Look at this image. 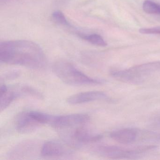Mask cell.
I'll use <instances>...</instances> for the list:
<instances>
[{
    "label": "cell",
    "instance_id": "6da1fadb",
    "mask_svg": "<svg viewBox=\"0 0 160 160\" xmlns=\"http://www.w3.org/2000/svg\"><path fill=\"white\" fill-rule=\"evenodd\" d=\"M2 63L25 66L36 70H43L47 64L42 48L28 40H14L0 43Z\"/></svg>",
    "mask_w": 160,
    "mask_h": 160
},
{
    "label": "cell",
    "instance_id": "7a4b0ae2",
    "mask_svg": "<svg viewBox=\"0 0 160 160\" xmlns=\"http://www.w3.org/2000/svg\"><path fill=\"white\" fill-rule=\"evenodd\" d=\"M53 71L62 82L71 86L102 85L104 83L103 80L89 77L70 62L63 61L56 62L53 65Z\"/></svg>",
    "mask_w": 160,
    "mask_h": 160
},
{
    "label": "cell",
    "instance_id": "3957f363",
    "mask_svg": "<svg viewBox=\"0 0 160 160\" xmlns=\"http://www.w3.org/2000/svg\"><path fill=\"white\" fill-rule=\"evenodd\" d=\"M160 72V61L148 62L133 66L125 70H113L111 76L122 82L139 84L150 77Z\"/></svg>",
    "mask_w": 160,
    "mask_h": 160
},
{
    "label": "cell",
    "instance_id": "277c9868",
    "mask_svg": "<svg viewBox=\"0 0 160 160\" xmlns=\"http://www.w3.org/2000/svg\"><path fill=\"white\" fill-rule=\"evenodd\" d=\"M157 148L155 146H145L128 149L117 146H101L95 148L94 152L99 155L113 159L134 158Z\"/></svg>",
    "mask_w": 160,
    "mask_h": 160
},
{
    "label": "cell",
    "instance_id": "5b68a950",
    "mask_svg": "<svg viewBox=\"0 0 160 160\" xmlns=\"http://www.w3.org/2000/svg\"><path fill=\"white\" fill-rule=\"evenodd\" d=\"M89 120V116L84 114L55 116L52 126L59 128H69L83 125L88 122Z\"/></svg>",
    "mask_w": 160,
    "mask_h": 160
},
{
    "label": "cell",
    "instance_id": "8992f818",
    "mask_svg": "<svg viewBox=\"0 0 160 160\" xmlns=\"http://www.w3.org/2000/svg\"><path fill=\"white\" fill-rule=\"evenodd\" d=\"M15 125L18 132L27 134L34 132L42 124L32 117L28 111L22 112L18 116Z\"/></svg>",
    "mask_w": 160,
    "mask_h": 160
},
{
    "label": "cell",
    "instance_id": "52a82bcc",
    "mask_svg": "<svg viewBox=\"0 0 160 160\" xmlns=\"http://www.w3.org/2000/svg\"><path fill=\"white\" fill-rule=\"evenodd\" d=\"M109 97L103 92L89 91L74 94L67 99V102L71 105L80 104L93 101L108 100Z\"/></svg>",
    "mask_w": 160,
    "mask_h": 160
},
{
    "label": "cell",
    "instance_id": "ba28073f",
    "mask_svg": "<svg viewBox=\"0 0 160 160\" xmlns=\"http://www.w3.org/2000/svg\"><path fill=\"white\" fill-rule=\"evenodd\" d=\"M72 152L63 144L58 141L45 142L42 146L41 154L44 157H59L69 155Z\"/></svg>",
    "mask_w": 160,
    "mask_h": 160
},
{
    "label": "cell",
    "instance_id": "9c48e42d",
    "mask_svg": "<svg viewBox=\"0 0 160 160\" xmlns=\"http://www.w3.org/2000/svg\"><path fill=\"white\" fill-rule=\"evenodd\" d=\"M71 138L79 144H88L99 141L102 138V136L82 127L75 130L71 133Z\"/></svg>",
    "mask_w": 160,
    "mask_h": 160
},
{
    "label": "cell",
    "instance_id": "30bf717a",
    "mask_svg": "<svg viewBox=\"0 0 160 160\" xmlns=\"http://www.w3.org/2000/svg\"><path fill=\"white\" fill-rule=\"evenodd\" d=\"M139 133L136 129L126 128L113 131L110 137L115 141L122 144L128 145L133 143L137 139Z\"/></svg>",
    "mask_w": 160,
    "mask_h": 160
},
{
    "label": "cell",
    "instance_id": "8fae6325",
    "mask_svg": "<svg viewBox=\"0 0 160 160\" xmlns=\"http://www.w3.org/2000/svg\"><path fill=\"white\" fill-rule=\"evenodd\" d=\"M19 97L15 87L9 88L5 85L0 87V110L2 111L9 106L13 101Z\"/></svg>",
    "mask_w": 160,
    "mask_h": 160
},
{
    "label": "cell",
    "instance_id": "7c38bea8",
    "mask_svg": "<svg viewBox=\"0 0 160 160\" xmlns=\"http://www.w3.org/2000/svg\"><path fill=\"white\" fill-rule=\"evenodd\" d=\"M34 143L30 141H25L15 147L10 152L11 157H22L31 152L33 150Z\"/></svg>",
    "mask_w": 160,
    "mask_h": 160
},
{
    "label": "cell",
    "instance_id": "4fadbf2b",
    "mask_svg": "<svg viewBox=\"0 0 160 160\" xmlns=\"http://www.w3.org/2000/svg\"><path fill=\"white\" fill-rule=\"evenodd\" d=\"M78 36L84 39L85 41L89 42L92 44L98 46L105 47L107 45L106 42L104 40L103 38L97 34H83V33H78Z\"/></svg>",
    "mask_w": 160,
    "mask_h": 160
},
{
    "label": "cell",
    "instance_id": "5bb4252c",
    "mask_svg": "<svg viewBox=\"0 0 160 160\" xmlns=\"http://www.w3.org/2000/svg\"><path fill=\"white\" fill-rule=\"evenodd\" d=\"M160 5L150 0H146L143 2V9L147 13L160 15Z\"/></svg>",
    "mask_w": 160,
    "mask_h": 160
},
{
    "label": "cell",
    "instance_id": "9a60e30c",
    "mask_svg": "<svg viewBox=\"0 0 160 160\" xmlns=\"http://www.w3.org/2000/svg\"><path fill=\"white\" fill-rule=\"evenodd\" d=\"M53 20L57 24L66 27H71V24L68 22L65 15L61 11H56L53 12L52 15Z\"/></svg>",
    "mask_w": 160,
    "mask_h": 160
},
{
    "label": "cell",
    "instance_id": "2e32d148",
    "mask_svg": "<svg viewBox=\"0 0 160 160\" xmlns=\"http://www.w3.org/2000/svg\"><path fill=\"white\" fill-rule=\"evenodd\" d=\"M20 74V72L18 71H11L4 74V75L1 77V80L2 79L3 80H11V79H15L18 77Z\"/></svg>",
    "mask_w": 160,
    "mask_h": 160
},
{
    "label": "cell",
    "instance_id": "e0dca14e",
    "mask_svg": "<svg viewBox=\"0 0 160 160\" xmlns=\"http://www.w3.org/2000/svg\"><path fill=\"white\" fill-rule=\"evenodd\" d=\"M139 32L140 33H143V34H160V27L141 28L139 30Z\"/></svg>",
    "mask_w": 160,
    "mask_h": 160
}]
</instances>
